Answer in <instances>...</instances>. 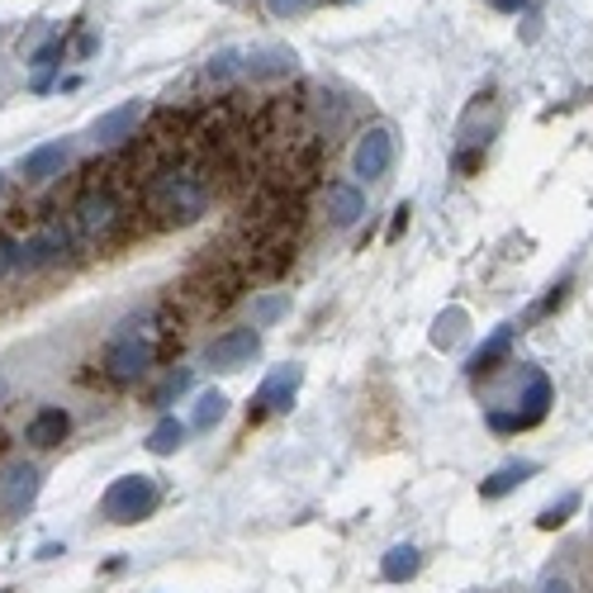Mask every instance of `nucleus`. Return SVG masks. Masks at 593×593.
Here are the masks:
<instances>
[{
    "label": "nucleus",
    "mask_w": 593,
    "mask_h": 593,
    "mask_svg": "<svg viewBox=\"0 0 593 593\" xmlns=\"http://www.w3.org/2000/svg\"><path fill=\"white\" fill-rule=\"evenodd\" d=\"M67 432H72V413L47 404V409H39L34 419H29L24 442H29V446H39V452H47V446H62V442H67Z\"/></svg>",
    "instance_id": "obj_11"
},
{
    "label": "nucleus",
    "mask_w": 593,
    "mask_h": 593,
    "mask_svg": "<svg viewBox=\"0 0 593 593\" xmlns=\"http://www.w3.org/2000/svg\"><path fill=\"white\" fill-rule=\"evenodd\" d=\"M57 62H62V39H47L43 47H39V53H34V91H47V86H53V67H57Z\"/></svg>",
    "instance_id": "obj_20"
},
{
    "label": "nucleus",
    "mask_w": 593,
    "mask_h": 593,
    "mask_svg": "<svg viewBox=\"0 0 593 593\" xmlns=\"http://www.w3.org/2000/svg\"><path fill=\"white\" fill-rule=\"evenodd\" d=\"M256 351H262V332L256 328H229L204 347V361H210L214 371H243V366L256 361Z\"/></svg>",
    "instance_id": "obj_5"
},
{
    "label": "nucleus",
    "mask_w": 593,
    "mask_h": 593,
    "mask_svg": "<svg viewBox=\"0 0 593 593\" xmlns=\"http://www.w3.org/2000/svg\"><path fill=\"white\" fill-rule=\"evenodd\" d=\"M508 347H512V328L504 324V328H494L489 338L475 347V357H470V366H466V371H470L475 380H479V375H489V371H499V361L508 357Z\"/></svg>",
    "instance_id": "obj_17"
},
{
    "label": "nucleus",
    "mask_w": 593,
    "mask_h": 593,
    "mask_svg": "<svg viewBox=\"0 0 593 593\" xmlns=\"http://www.w3.org/2000/svg\"><path fill=\"white\" fill-rule=\"evenodd\" d=\"M67 157H72V142H67V138H57V142H43V148L24 152L20 171H24V181L43 186V181H53V176H62V167H67Z\"/></svg>",
    "instance_id": "obj_10"
},
{
    "label": "nucleus",
    "mask_w": 593,
    "mask_h": 593,
    "mask_svg": "<svg viewBox=\"0 0 593 593\" xmlns=\"http://www.w3.org/2000/svg\"><path fill=\"white\" fill-rule=\"evenodd\" d=\"M551 399H555L551 375H547V371H527V390H522V399H518L522 409H518V413H489V427H494V432H522V427H537L541 419H547Z\"/></svg>",
    "instance_id": "obj_3"
},
{
    "label": "nucleus",
    "mask_w": 593,
    "mask_h": 593,
    "mask_svg": "<svg viewBox=\"0 0 593 593\" xmlns=\"http://www.w3.org/2000/svg\"><path fill=\"white\" fill-rule=\"evenodd\" d=\"M142 446H148L152 456H176V452L186 446V423H181V419H171V413H167V419L148 432V442H142Z\"/></svg>",
    "instance_id": "obj_18"
},
{
    "label": "nucleus",
    "mask_w": 593,
    "mask_h": 593,
    "mask_svg": "<svg viewBox=\"0 0 593 593\" xmlns=\"http://www.w3.org/2000/svg\"><path fill=\"white\" fill-rule=\"evenodd\" d=\"M6 390H10V384H6V375H0V399H6Z\"/></svg>",
    "instance_id": "obj_31"
},
{
    "label": "nucleus",
    "mask_w": 593,
    "mask_h": 593,
    "mask_svg": "<svg viewBox=\"0 0 593 593\" xmlns=\"http://www.w3.org/2000/svg\"><path fill=\"white\" fill-rule=\"evenodd\" d=\"M404 229H409V204H399V210H394V223H390V237H399Z\"/></svg>",
    "instance_id": "obj_26"
},
{
    "label": "nucleus",
    "mask_w": 593,
    "mask_h": 593,
    "mask_svg": "<svg viewBox=\"0 0 593 593\" xmlns=\"http://www.w3.org/2000/svg\"><path fill=\"white\" fill-rule=\"evenodd\" d=\"M328 6H351V0H328Z\"/></svg>",
    "instance_id": "obj_32"
},
{
    "label": "nucleus",
    "mask_w": 593,
    "mask_h": 593,
    "mask_svg": "<svg viewBox=\"0 0 593 593\" xmlns=\"http://www.w3.org/2000/svg\"><path fill=\"white\" fill-rule=\"evenodd\" d=\"M299 380H304V366L299 361L276 366V371L262 380L256 399H252V419H266V413H285V409H290L295 394H299Z\"/></svg>",
    "instance_id": "obj_7"
},
{
    "label": "nucleus",
    "mask_w": 593,
    "mask_h": 593,
    "mask_svg": "<svg viewBox=\"0 0 593 593\" xmlns=\"http://www.w3.org/2000/svg\"><path fill=\"white\" fill-rule=\"evenodd\" d=\"M57 555H67V547H57V541H43L39 547V560H57Z\"/></svg>",
    "instance_id": "obj_27"
},
{
    "label": "nucleus",
    "mask_w": 593,
    "mask_h": 593,
    "mask_svg": "<svg viewBox=\"0 0 593 593\" xmlns=\"http://www.w3.org/2000/svg\"><path fill=\"white\" fill-rule=\"evenodd\" d=\"M157 214L171 219V223H195L204 214V204H210V190H204V181H195V176H167L162 186H157Z\"/></svg>",
    "instance_id": "obj_2"
},
{
    "label": "nucleus",
    "mask_w": 593,
    "mask_h": 593,
    "mask_svg": "<svg viewBox=\"0 0 593 593\" xmlns=\"http://www.w3.org/2000/svg\"><path fill=\"white\" fill-rule=\"evenodd\" d=\"M0 593H10V589H0Z\"/></svg>",
    "instance_id": "obj_34"
},
{
    "label": "nucleus",
    "mask_w": 593,
    "mask_h": 593,
    "mask_svg": "<svg viewBox=\"0 0 593 593\" xmlns=\"http://www.w3.org/2000/svg\"><path fill=\"white\" fill-rule=\"evenodd\" d=\"M62 252H67V233H62V229H43L34 237H24V247L14 252V266H20V271H39L47 262H57Z\"/></svg>",
    "instance_id": "obj_12"
},
{
    "label": "nucleus",
    "mask_w": 593,
    "mask_h": 593,
    "mask_svg": "<svg viewBox=\"0 0 593 593\" xmlns=\"http://www.w3.org/2000/svg\"><path fill=\"white\" fill-rule=\"evenodd\" d=\"M419 570H423V551L413 547V541H399V547H390L380 555V580H390V584L419 580Z\"/></svg>",
    "instance_id": "obj_14"
},
{
    "label": "nucleus",
    "mask_w": 593,
    "mask_h": 593,
    "mask_svg": "<svg viewBox=\"0 0 593 593\" xmlns=\"http://www.w3.org/2000/svg\"><path fill=\"white\" fill-rule=\"evenodd\" d=\"M157 499H162V489H157V479L152 475H119L115 485L105 489V499H100V512H105V522H142V518H152L157 512Z\"/></svg>",
    "instance_id": "obj_1"
},
{
    "label": "nucleus",
    "mask_w": 593,
    "mask_h": 593,
    "mask_svg": "<svg viewBox=\"0 0 593 593\" xmlns=\"http://www.w3.org/2000/svg\"><path fill=\"white\" fill-rule=\"evenodd\" d=\"M541 466H537V460H508V466H499V470H494L489 479H479V499H504V494H512V489H518V485H527V479H532Z\"/></svg>",
    "instance_id": "obj_15"
},
{
    "label": "nucleus",
    "mask_w": 593,
    "mask_h": 593,
    "mask_svg": "<svg viewBox=\"0 0 593 593\" xmlns=\"http://www.w3.org/2000/svg\"><path fill=\"white\" fill-rule=\"evenodd\" d=\"M527 0H494V10H504V14H512V10H522Z\"/></svg>",
    "instance_id": "obj_29"
},
{
    "label": "nucleus",
    "mask_w": 593,
    "mask_h": 593,
    "mask_svg": "<svg viewBox=\"0 0 593 593\" xmlns=\"http://www.w3.org/2000/svg\"><path fill=\"white\" fill-rule=\"evenodd\" d=\"M233 72V53H219L214 62H210V76H229Z\"/></svg>",
    "instance_id": "obj_25"
},
{
    "label": "nucleus",
    "mask_w": 593,
    "mask_h": 593,
    "mask_svg": "<svg viewBox=\"0 0 593 593\" xmlns=\"http://www.w3.org/2000/svg\"><path fill=\"white\" fill-rule=\"evenodd\" d=\"M186 390H190V371H171V375L162 380V390L152 394V404H157V409H167L171 399H176V394H186Z\"/></svg>",
    "instance_id": "obj_23"
},
{
    "label": "nucleus",
    "mask_w": 593,
    "mask_h": 593,
    "mask_svg": "<svg viewBox=\"0 0 593 593\" xmlns=\"http://www.w3.org/2000/svg\"><path fill=\"white\" fill-rule=\"evenodd\" d=\"M351 167H357V176H366V181H384L394 167V134L384 124L366 128V134L357 138V152H351Z\"/></svg>",
    "instance_id": "obj_6"
},
{
    "label": "nucleus",
    "mask_w": 593,
    "mask_h": 593,
    "mask_svg": "<svg viewBox=\"0 0 593 593\" xmlns=\"http://www.w3.org/2000/svg\"><path fill=\"white\" fill-rule=\"evenodd\" d=\"M541 593H574V589H570L565 580H551V584H547V589H541Z\"/></svg>",
    "instance_id": "obj_30"
},
{
    "label": "nucleus",
    "mask_w": 593,
    "mask_h": 593,
    "mask_svg": "<svg viewBox=\"0 0 593 593\" xmlns=\"http://www.w3.org/2000/svg\"><path fill=\"white\" fill-rule=\"evenodd\" d=\"M39 485H43L39 466H29V460L6 466V470H0V512H6V518H20L24 508H34Z\"/></svg>",
    "instance_id": "obj_8"
},
{
    "label": "nucleus",
    "mask_w": 593,
    "mask_h": 593,
    "mask_svg": "<svg viewBox=\"0 0 593 593\" xmlns=\"http://www.w3.org/2000/svg\"><path fill=\"white\" fill-rule=\"evenodd\" d=\"M138 124H142V100H124V105L105 109V115L91 124V142H95V148H115V142L134 138Z\"/></svg>",
    "instance_id": "obj_9"
},
{
    "label": "nucleus",
    "mask_w": 593,
    "mask_h": 593,
    "mask_svg": "<svg viewBox=\"0 0 593 593\" xmlns=\"http://www.w3.org/2000/svg\"><path fill=\"white\" fill-rule=\"evenodd\" d=\"M223 413H229V399H223V390H204L195 399V413H190V427H214Z\"/></svg>",
    "instance_id": "obj_19"
},
{
    "label": "nucleus",
    "mask_w": 593,
    "mask_h": 593,
    "mask_svg": "<svg viewBox=\"0 0 593 593\" xmlns=\"http://www.w3.org/2000/svg\"><path fill=\"white\" fill-rule=\"evenodd\" d=\"M366 214V190L351 186V181H338L328 186V223L332 229H351V223H361Z\"/></svg>",
    "instance_id": "obj_13"
},
{
    "label": "nucleus",
    "mask_w": 593,
    "mask_h": 593,
    "mask_svg": "<svg viewBox=\"0 0 593 593\" xmlns=\"http://www.w3.org/2000/svg\"><path fill=\"white\" fill-rule=\"evenodd\" d=\"M10 266H14V247H10V243H0V276H6Z\"/></svg>",
    "instance_id": "obj_28"
},
{
    "label": "nucleus",
    "mask_w": 593,
    "mask_h": 593,
    "mask_svg": "<svg viewBox=\"0 0 593 593\" xmlns=\"http://www.w3.org/2000/svg\"><path fill=\"white\" fill-rule=\"evenodd\" d=\"M574 508H580V494H560L555 504L541 508L537 527H541V532H555V527H565V522H570V512H574Z\"/></svg>",
    "instance_id": "obj_21"
},
{
    "label": "nucleus",
    "mask_w": 593,
    "mask_h": 593,
    "mask_svg": "<svg viewBox=\"0 0 593 593\" xmlns=\"http://www.w3.org/2000/svg\"><path fill=\"white\" fill-rule=\"evenodd\" d=\"M266 6H271V14H276V20H290V14L309 10V0H266Z\"/></svg>",
    "instance_id": "obj_24"
},
{
    "label": "nucleus",
    "mask_w": 593,
    "mask_h": 593,
    "mask_svg": "<svg viewBox=\"0 0 593 593\" xmlns=\"http://www.w3.org/2000/svg\"><path fill=\"white\" fill-rule=\"evenodd\" d=\"M0 195H6V176H0Z\"/></svg>",
    "instance_id": "obj_33"
},
{
    "label": "nucleus",
    "mask_w": 593,
    "mask_h": 593,
    "mask_svg": "<svg viewBox=\"0 0 593 593\" xmlns=\"http://www.w3.org/2000/svg\"><path fill=\"white\" fill-rule=\"evenodd\" d=\"M148 366H152V342L138 338V332H119V338L105 347V375L115 384L142 380L148 375Z\"/></svg>",
    "instance_id": "obj_4"
},
{
    "label": "nucleus",
    "mask_w": 593,
    "mask_h": 593,
    "mask_svg": "<svg viewBox=\"0 0 593 593\" xmlns=\"http://www.w3.org/2000/svg\"><path fill=\"white\" fill-rule=\"evenodd\" d=\"M280 314H285V299H280V295H266V299H256V304H252V328H266V324H276Z\"/></svg>",
    "instance_id": "obj_22"
},
{
    "label": "nucleus",
    "mask_w": 593,
    "mask_h": 593,
    "mask_svg": "<svg viewBox=\"0 0 593 593\" xmlns=\"http://www.w3.org/2000/svg\"><path fill=\"white\" fill-rule=\"evenodd\" d=\"M115 219H119V204L115 195H86L82 204H76V229L82 233H109L115 229Z\"/></svg>",
    "instance_id": "obj_16"
}]
</instances>
